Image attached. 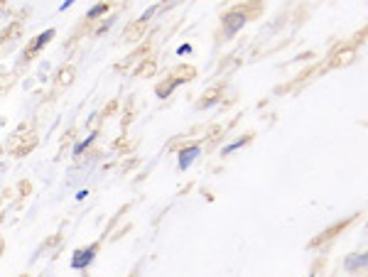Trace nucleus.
Instances as JSON below:
<instances>
[{
  "instance_id": "nucleus-1",
  "label": "nucleus",
  "mask_w": 368,
  "mask_h": 277,
  "mask_svg": "<svg viewBox=\"0 0 368 277\" xmlns=\"http://www.w3.org/2000/svg\"><path fill=\"white\" fill-rule=\"evenodd\" d=\"M260 13V0H248V3H241L236 8H231L229 13H224L221 18V37L231 40L246 23H251V18H255Z\"/></svg>"
},
{
  "instance_id": "nucleus-2",
  "label": "nucleus",
  "mask_w": 368,
  "mask_h": 277,
  "mask_svg": "<svg viewBox=\"0 0 368 277\" xmlns=\"http://www.w3.org/2000/svg\"><path fill=\"white\" fill-rule=\"evenodd\" d=\"M194 74H197V71H194L192 67H179V69L169 76V81H164V84H160V86L155 89L157 98H167V96L174 91V86H179V84H184V81H192Z\"/></svg>"
},
{
  "instance_id": "nucleus-3",
  "label": "nucleus",
  "mask_w": 368,
  "mask_h": 277,
  "mask_svg": "<svg viewBox=\"0 0 368 277\" xmlns=\"http://www.w3.org/2000/svg\"><path fill=\"white\" fill-rule=\"evenodd\" d=\"M35 142H37V138H35V130H30L27 125H23V128H18V133L10 138V152L13 155H25V152H30L32 147H35Z\"/></svg>"
},
{
  "instance_id": "nucleus-4",
  "label": "nucleus",
  "mask_w": 368,
  "mask_h": 277,
  "mask_svg": "<svg viewBox=\"0 0 368 277\" xmlns=\"http://www.w3.org/2000/svg\"><path fill=\"white\" fill-rule=\"evenodd\" d=\"M98 253V243H93V245H89V248H84V250H76L74 253V257H71V267L74 270H86L91 262H93V255Z\"/></svg>"
},
{
  "instance_id": "nucleus-5",
  "label": "nucleus",
  "mask_w": 368,
  "mask_h": 277,
  "mask_svg": "<svg viewBox=\"0 0 368 277\" xmlns=\"http://www.w3.org/2000/svg\"><path fill=\"white\" fill-rule=\"evenodd\" d=\"M54 35H57V32H54L52 27H49V30H45L42 35H37V37H35V42H32V45H30V47L25 49L23 59H32V57H35V54H37V52H40V49H42L45 45H49V42L54 40Z\"/></svg>"
},
{
  "instance_id": "nucleus-6",
  "label": "nucleus",
  "mask_w": 368,
  "mask_h": 277,
  "mask_svg": "<svg viewBox=\"0 0 368 277\" xmlns=\"http://www.w3.org/2000/svg\"><path fill=\"white\" fill-rule=\"evenodd\" d=\"M199 155H202V147H199V145H189V147H184V150L179 152V169L184 172L187 167H192V162H194Z\"/></svg>"
},
{
  "instance_id": "nucleus-7",
  "label": "nucleus",
  "mask_w": 368,
  "mask_h": 277,
  "mask_svg": "<svg viewBox=\"0 0 368 277\" xmlns=\"http://www.w3.org/2000/svg\"><path fill=\"white\" fill-rule=\"evenodd\" d=\"M366 265H368V253H358V255H351L344 260V270H348V272H356Z\"/></svg>"
},
{
  "instance_id": "nucleus-8",
  "label": "nucleus",
  "mask_w": 368,
  "mask_h": 277,
  "mask_svg": "<svg viewBox=\"0 0 368 277\" xmlns=\"http://www.w3.org/2000/svg\"><path fill=\"white\" fill-rule=\"evenodd\" d=\"M111 10V0H101L98 5H93L89 13H86V20H96V18H101V15H106Z\"/></svg>"
},
{
  "instance_id": "nucleus-9",
  "label": "nucleus",
  "mask_w": 368,
  "mask_h": 277,
  "mask_svg": "<svg viewBox=\"0 0 368 277\" xmlns=\"http://www.w3.org/2000/svg\"><path fill=\"white\" fill-rule=\"evenodd\" d=\"M248 142H251V135H243L241 140H236V142L226 145V147H224V157H226V155H231V152H236L238 147H243V145H248Z\"/></svg>"
},
{
  "instance_id": "nucleus-10",
  "label": "nucleus",
  "mask_w": 368,
  "mask_h": 277,
  "mask_svg": "<svg viewBox=\"0 0 368 277\" xmlns=\"http://www.w3.org/2000/svg\"><path fill=\"white\" fill-rule=\"evenodd\" d=\"M219 91H221V89H214V91H209V93H204V101H199V108H207V106H214V103L219 101V98H216V96H219Z\"/></svg>"
},
{
  "instance_id": "nucleus-11",
  "label": "nucleus",
  "mask_w": 368,
  "mask_h": 277,
  "mask_svg": "<svg viewBox=\"0 0 368 277\" xmlns=\"http://www.w3.org/2000/svg\"><path fill=\"white\" fill-rule=\"evenodd\" d=\"M93 140H96V133H91V135H89V138H86V140H84V142H79V145H76V147H74V155H76V157H79V155H81V152H84V150H86V147H89V145H91V142H93Z\"/></svg>"
},
{
  "instance_id": "nucleus-12",
  "label": "nucleus",
  "mask_w": 368,
  "mask_h": 277,
  "mask_svg": "<svg viewBox=\"0 0 368 277\" xmlns=\"http://www.w3.org/2000/svg\"><path fill=\"white\" fill-rule=\"evenodd\" d=\"M155 10H157V5H152L150 10H145V13L140 15V20H138V25H140V27H142V25H147V20H150V18L155 15Z\"/></svg>"
},
{
  "instance_id": "nucleus-13",
  "label": "nucleus",
  "mask_w": 368,
  "mask_h": 277,
  "mask_svg": "<svg viewBox=\"0 0 368 277\" xmlns=\"http://www.w3.org/2000/svg\"><path fill=\"white\" fill-rule=\"evenodd\" d=\"M71 76H74V69L69 67V69H64V71L59 74V84H71Z\"/></svg>"
},
{
  "instance_id": "nucleus-14",
  "label": "nucleus",
  "mask_w": 368,
  "mask_h": 277,
  "mask_svg": "<svg viewBox=\"0 0 368 277\" xmlns=\"http://www.w3.org/2000/svg\"><path fill=\"white\" fill-rule=\"evenodd\" d=\"M111 25H113V20H108V18H106V23H103V25H101V27L96 30V35H103V32H106V30H108Z\"/></svg>"
},
{
  "instance_id": "nucleus-15",
  "label": "nucleus",
  "mask_w": 368,
  "mask_h": 277,
  "mask_svg": "<svg viewBox=\"0 0 368 277\" xmlns=\"http://www.w3.org/2000/svg\"><path fill=\"white\" fill-rule=\"evenodd\" d=\"M189 52H192V47H189V45H182V47L177 49V54H179V57H182V54H189Z\"/></svg>"
},
{
  "instance_id": "nucleus-16",
  "label": "nucleus",
  "mask_w": 368,
  "mask_h": 277,
  "mask_svg": "<svg viewBox=\"0 0 368 277\" xmlns=\"http://www.w3.org/2000/svg\"><path fill=\"white\" fill-rule=\"evenodd\" d=\"M69 5H74V0H64V3H62V8H59V10H67Z\"/></svg>"
}]
</instances>
